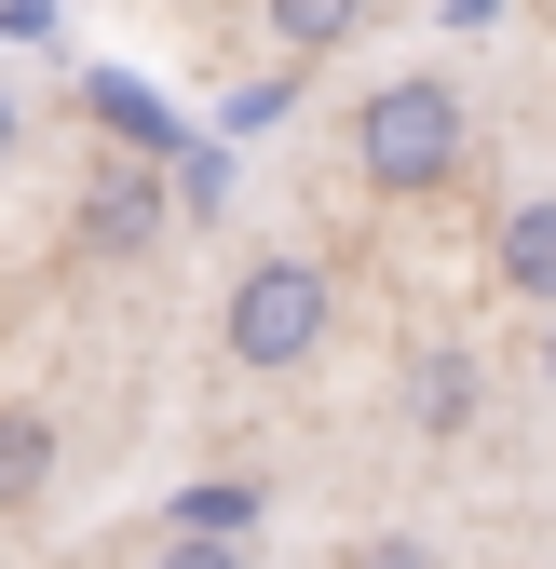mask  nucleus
<instances>
[{
  "mask_svg": "<svg viewBox=\"0 0 556 569\" xmlns=\"http://www.w3.org/2000/svg\"><path fill=\"white\" fill-rule=\"evenodd\" d=\"M461 163H475V109H461L448 68H394V82L354 109V177L380 203H435Z\"/></svg>",
  "mask_w": 556,
  "mask_h": 569,
  "instance_id": "nucleus-1",
  "label": "nucleus"
},
{
  "mask_svg": "<svg viewBox=\"0 0 556 569\" xmlns=\"http://www.w3.org/2000/svg\"><path fill=\"white\" fill-rule=\"evenodd\" d=\"M326 339H339V284H326V258H245V271H231L218 352H231L245 380H299Z\"/></svg>",
  "mask_w": 556,
  "mask_h": 569,
  "instance_id": "nucleus-2",
  "label": "nucleus"
},
{
  "mask_svg": "<svg viewBox=\"0 0 556 569\" xmlns=\"http://www.w3.org/2000/svg\"><path fill=\"white\" fill-rule=\"evenodd\" d=\"M68 244H82V271H136V258L163 244V177L109 163V177L82 190V231H68Z\"/></svg>",
  "mask_w": 556,
  "mask_h": 569,
  "instance_id": "nucleus-3",
  "label": "nucleus"
},
{
  "mask_svg": "<svg viewBox=\"0 0 556 569\" xmlns=\"http://www.w3.org/2000/svg\"><path fill=\"white\" fill-rule=\"evenodd\" d=\"M489 284H503V299H529V312H556V190L503 203V231H489Z\"/></svg>",
  "mask_w": 556,
  "mask_h": 569,
  "instance_id": "nucleus-4",
  "label": "nucleus"
},
{
  "mask_svg": "<svg viewBox=\"0 0 556 569\" xmlns=\"http://www.w3.org/2000/svg\"><path fill=\"white\" fill-rule=\"evenodd\" d=\"M54 475H68V435H54L41 407H0V516H41Z\"/></svg>",
  "mask_w": 556,
  "mask_h": 569,
  "instance_id": "nucleus-5",
  "label": "nucleus"
},
{
  "mask_svg": "<svg viewBox=\"0 0 556 569\" xmlns=\"http://www.w3.org/2000/svg\"><path fill=\"white\" fill-rule=\"evenodd\" d=\"M461 420H475V352L421 339V352H407V435H461Z\"/></svg>",
  "mask_w": 556,
  "mask_h": 569,
  "instance_id": "nucleus-6",
  "label": "nucleus"
},
{
  "mask_svg": "<svg viewBox=\"0 0 556 569\" xmlns=\"http://www.w3.org/2000/svg\"><path fill=\"white\" fill-rule=\"evenodd\" d=\"M258 28H271V54H339L367 28V0H258Z\"/></svg>",
  "mask_w": 556,
  "mask_h": 569,
  "instance_id": "nucleus-7",
  "label": "nucleus"
},
{
  "mask_svg": "<svg viewBox=\"0 0 556 569\" xmlns=\"http://www.w3.org/2000/svg\"><path fill=\"white\" fill-rule=\"evenodd\" d=\"M245 516H258V475H203V502H190L177 529H190V542H231Z\"/></svg>",
  "mask_w": 556,
  "mask_h": 569,
  "instance_id": "nucleus-8",
  "label": "nucleus"
},
{
  "mask_svg": "<svg viewBox=\"0 0 556 569\" xmlns=\"http://www.w3.org/2000/svg\"><path fill=\"white\" fill-rule=\"evenodd\" d=\"M339 569H435L421 529H367V542H339Z\"/></svg>",
  "mask_w": 556,
  "mask_h": 569,
  "instance_id": "nucleus-9",
  "label": "nucleus"
},
{
  "mask_svg": "<svg viewBox=\"0 0 556 569\" xmlns=\"http://www.w3.org/2000/svg\"><path fill=\"white\" fill-rule=\"evenodd\" d=\"M150 569H258V556H245V542H190V529H163V556H150Z\"/></svg>",
  "mask_w": 556,
  "mask_h": 569,
  "instance_id": "nucleus-10",
  "label": "nucleus"
},
{
  "mask_svg": "<svg viewBox=\"0 0 556 569\" xmlns=\"http://www.w3.org/2000/svg\"><path fill=\"white\" fill-rule=\"evenodd\" d=\"M543 393H556V312H543Z\"/></svg>",
  "mask_w": 556,
  "mask_h": 569,
  "instance_id": "nucleus-11",
  "label": "nucleus"
},
{
  "mask_svg": "<svg viewBox=\"0 0 556 569\" xmlns=\"http://www.w3.org/2000/svg\"><path fill=\"white\" fill-rule=\"evenodd\" d=\"M0 163H14V109H0Z\"/></svg>",
  "mask_w": 556,
  "mask_h": 569,
  "instance_id": "nucleus-12",
  "label": "nucleus"
}]
</instances>
